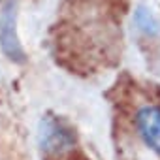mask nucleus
<instances>
[{"instance_id": "7ed1b4c3", "label": "nucleus", "mask_w": 160, "mask_h": 160, "mask_svg": "<svg viewBox=\"0 0 160 160\" xmlns=\"http://www.w3.org/2000/svg\"><path fill=\"white\" fill-rule=\"evenodd\" d=\"M136 128L143 143L160 156V108L143 106L136 113Z\"/></svg>"}, {"instance_id": "f03ea898", "label": "nucleus", "mask_w": 160, "mask_h": 160, "mask_svg": "<svg viewBox=\"0 0 160 160\" xmlns=\"http://www.w3.org/2000/svg\"><path fill=\"white\" fill-rule=\"evenodd\" d=\"M40 145L47 154H62L75 143L73 132L57 117H45L40 122Z\"/></svg>"}, {"instance_id": "20e7f679", "label": "nucleus", "mask_w": 160, "mask_h": 160, "mask_svg": "<svg viewBox=\"0 0 160 160\" xmlns=\"http://www.w3.org/2000/svg\"><path fill=\"white\" fill-rule=\"evenodd\" d=\"M134 21H136L138 28L143 30L147 36H156V34H160V21H158L156 15H154L151 10H147L145 6H139V8L136 10Z\"/></svg>"}, {"instance_id": "f257e3e1", "label": "nucleus", "mask_w": 160, "mask_h": 160, "mask_svg": "<svg viewBox=\"0 0 160 160\" xmlns=\"http://www.w3.org/2000/svg\"><path fill=\"white\" fill-rule=\"evenodd\" d=\"M0 49L17 64L27 60V53L17 34V0H4L0 8Z\"/></svg>"}]
</instances>
